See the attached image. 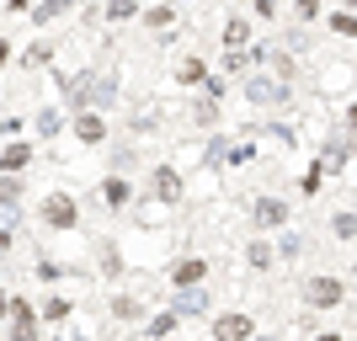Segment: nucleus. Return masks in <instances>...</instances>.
I'll return each instance as SVG.
<instances>
[{"instance_id":"nucleus-24","label":"nucleus","mask_w":357,"mask_h":341,"mask_svg":"<svg viewBox=\"0 0 357 341\" xmlns=\"http://www.w3.org/2000/svg\"><path fill=\"white\" fill-rule=\"evenodd\" d=\"M112 315H118V320H139V304L128 294H118V298H112Z\"/></svg>"},{"instance_id":"nucleus-6","label":"nucleus","mask_w":357,"mask_h":341,"mask_svg":"<svg viewBox=\"0 0 357 341\" xmlns=\"http://www.w3.org/2000/svg\"><path fill=\"white\" fill-rule=\"evenodd\" d=\"M203 278H208V262H203V256L171 262V282H176V288H203Z\"/></svg>"},{"instance_id":"nucleus-7","label":"nucleus","mask_w":357,"mask_h":341,"mask_svg":"<svg viewBox=\"0 0 357 341\" xmlns=\"http://www.w3.org/2000/svg\"><path fill=\"white\" fill-rule=\"evenodd\" d=\"M27 165H32V144L27 139H11V144L0 149V171H6V176H27Z\"/></svg>"},{"instance_id":"nucleus-21","label":"nucleus","mask_w":357,"mask_h":341,"mask_svg":"<svg viewBox=\"0 0 357 341\" xmlns=\"http://www.w3.org/2000/svg\"><path fill=\"white\" fill-rule=\"evenodd\" d=\"M331 235H336V240H352L357 235V213H336V219H331Z\"/></svg>"},{"instance_id":"nucleus-29","label":"nucleus","mask_w":357,"mask_h":341,"mask_svg":"<svg viewBox=\"0 0 357 341\" xmlns=\"http://www.w3.org/2000/svg\"><path fill=\"white\" fill-rule=\"evenodd\" d=\"M11 64V38H0V70Z\"/></svg>"},{"instance_id":"nucleus-18","label":"nucleus","mask_w":357,"mask_h":341,"mask_svg":"<svg viewBox=\"0 0 357 341\" xmlns=\"http://www.w3.org/2000/svg\"><path fill=\"white\" fill-rule=\"evenodd\" d=\"M192 123H203V128L219 123V102H213V96H197V102H192Z\"/></svg>"},{"instance_id":"nucleus-3","label":"nucleus","mask_w":357,"mask_h":341,"mask_svg":"<svg viewBox=\"0 0 357 341\" xmlns=\"http://www.w3.org/2000/svg\"><path fill=\"white\" fill-rule=\"evenodd\" d=\"M251 224L261 229V235H267V229H283L288 224V203L283 197H256L251 203Z\"/></svg>"},{"instance_id":"nucleus-22","label":"nucleus","mask_w":357,"mask_h":341,"mask_svg":"<svg viewBox=\"0 0 357 341\" xmlns=\"http://www.w3.org/2000/svg\"><path fill=\"white\" fill-rule=\"evenodd\" d=\"M331 32H336V38H357V16L352 11H336V16H331Z\"/></svg>"},{"instance_id":"nucleus-19","label":"nucleus","mask_w":357,"mask_h":341,"mask_svg":"<svg viewBox=\"0 0 357 341\" xmlns=\"http://www.w3.org/2000/svg\"><path fill=\"white\" fill-rule=\"evenodd\" d=\"M139 16V0H107V22H128Z\"/></svg>"},{"instance_id":"nucleus-10","label":"nucleus","mask_w":357,"mask_h":341,"mask_svg":"<svg viewBox=\"0 0 357 341\" xmlns=\"http://www.w3.org/2000/svg\"><path fill=\"white\" fill-rule=\"evenodd\" d=\"M240 48H251V22H245V16H229V22H224V54H240Z\"/></svg>"},{"instance_id":"nucleus-31","label":"nucleus","mask_w":357,"mask_h":341,"mask_svg":"<svg viewBox=\"0 0 357 341\" xmlns=\"http://www.w3.org/2000/svg\"><path fill=\"white\" fill-rule=\"evenodd\" d=\"M6 245H11V229H6V224H0V251H6Z\"/></svg>"},{"instance_id":"nucleus-34","label":"nucleus","mask_w":357,"mask_h":341,"mask_svg":"<svg viewBox=\"0 0 357 341\" xmlns=\"http://www.w3.org/2000/svg\"><path fill=\"white\" fill-rule=\"evenodd\" d=\"M347 6H357V0H347Z\"/></svg>"},{"instance_id":"nucleus-9","label":"nucleus","mask_w":357,"mask_h":341,"mask_svg":"<svg viewBox=\"0 0 357 341\" xmlns=\"http://www.w3.org/2000/svg\"><path fill=\"white\" fill-rule=\"evenodd\" d=\"M75 139L80 144H107V118L102 112H75Z\"/></svg>"},{"instance_id":"nucleus-23","label":"nucleus","mask_w":357,"mask_h":341,"mask_svg":"<svg viewBox=\"0 0 357 341\" xmlns=\"http://www.w3.org/2000/svg\"><path fill=\"white\" fill-rule=\"evenodd\" d=\"M171 22H176L171 6H149V11H144V27H171Z\"/></svg>"},{"instance_id":"nucleus-17","label":"nucleus","mask_w":357,"mask_h":341,"mask_svg":"<svg viewBox=\"0 0 357 341\" xmlns=\"http://www.w3.org/2000/svg\"><path fill=\"white\" fill-rule=\"evenodd\" d=\"M70 310H75V304L64 294H48L43 298V320H70Z\"/></svg>"},{"instance_id":"nucleus-8","label":"nucleus","mask_w":357,"mask_h":341,"mask_svg":"<svg viewBox=\"0 0 357 341\" xmlns=\"http://www.w3.org/2000/svg\"><path fill=\"white\" fill-rule=\"evenodd\" d=\"M149 192L160 197V203H181V176L171 165H155V171H149Z\"/></svg>"},{"instance_id":"nucleus-11","label":"nucleus","mask_w":357,"mask_h":341,"mask_svg":"<svg viewBox=\"0 0 357 341\" xmlns=\"http://www.w3.org/2000/svg\"><path fill=\"white\" fill-rule=\"evenodd\" d=\"M171 310H176L181 320H187V315H208V294H203V288H176V304H171Z\"/></svg>"},{"instance_id":"nucleus-1","label":"nucleus","mask_w":357,"mask_h":341,"mask_svg":"<svg viewBox=\"0 0 357 341\" xmlns=\"http://www.w3.org/2000/svg\"><path fill=\"white\" fill-rule=\"evenodd\" d=\"M43 224H48V229H75V224H80L75 197H70V192H48V197H43Z\"/></svg>"},{"instance_id":"nucleus-4","label":"nucleus","mask_w":357,"mask_h":341,"mask_svg":"<svg viewBox=\"0 0 357 341\" xmlns=\"http://www.w3.org/2000/svg\"><path fill=\"white\" fill-rule=\"evenodd\" d=\"M213 341H256V320L251 315H219L213 320Z\"/></svg>"},{"instance_id":"nucleus-28","label":"nucleus","mask_w":357,"mask_h":341,"mask_svg":"<svg viewBox=\"0 0 357 341\" xmlns=\"http://www.w3.org/2000/svg\"><path fill=\"white\" fill-rule=\"evenodd\" d=\"M0 11H32V0H0Z\"/></svg>"},{"instance_id":"nucleus-33","label":"nucleus","mask_w":357,"mask_h":341,"mask_svg":"<svg viewBox=\"0 0 357 341\" xmlns=\"http://www.w3.org/2000/svg\"><path fill=\"white\" fill-rule=\"evenodd\" d=\"M64 6H80V0H64Z\"/></svg>"},{"instance_id":"nucleus-35","label":"nucleus","mask_w":357,"mask_h":341,"mask_svg":"<svg viewBox=\"0 0 357 341\" xmlns=\"http://www.w3.org/2000/svg\"><path fill=\"white\" fill-rule=\"evenodd\" d=\"M352 298H357V294H352Z\"/></svg>"},{"instance_id":"nucleus-26","label":"nucleus","mask_w":357,"mask_h":341,"mask_svg":"<svg viewBox=\"0 0 357 341\" xmlns=\"http://www.w3.org/2000/svg\"><path fill=\"white\" fill-rule=\"evenodd\" d=\"M294 16H298V22H314V16H320V0H298Z\"/></svg>"},{"instance_id":"nucleus-20","label":"nucleus","mask_w":357,"mask_h":341,"mask_svg":"<svg viewBox=\"0 0 357 341\" xmlns=\"http://www.w3.org/2000/svg\"><path fill=\"white\" fill-rule=\"evenodd\" d=\"M176 326H181V315H176V310H171V315H155V326H149V336H155V341H165V336H171Z\"/></svg>"},{"instance_id":"nucleus-32","label":"nucleus","mask_w":357,"mask_h":341,"mask_svg":"<svg viewBox=\"0 0 357 341\" xmlns=\"http://www.w3.org/2000/svg\"><path fill=\"white\" fill-rule=\"evenodd\" d=\"M314 341H342V336H336V331H326V336H314Z\"/></svg>"},{"instance_id":"nucleus-13","label":"nucleus","mask_w":357,"mask_h":341,"mask_svg":"<svg viewBox=\"0 0 357 341\" xmlns=\"http://www.w3.org/2000/svg\"><path fill=\"white\" fill-rule=\"evenodd\" d=\"M128 197H134L128 176H107V181H102V203H107V208H128Z\"/></svg>"},{"instance_id":"nucleus-25","label":"nucleus","mask_w":357,"mask_h":341,"mask_svg":"<svg viewBox=\"0 0 357 341\" xmlns=\"http://www.w3.org/2000/svg\"><path fill=\"white\" fill-rule=\"evenodd\" d=\"M38 134H43V139H54V134H59V112H54V107H48L43 118H38Z\"/></svg>"},{"instance_id":"nucleus-27","label":"nucleus","mask_w":357,"mask_h":341,"mask_svg":"<svg viewBox=\"0 0 357 341\" xmlns=\"http://www.w3.org/2000/svg\"><path fill=\"white\" fill-rule=\"evenodd\" d=\"M251 11H256V16H261V22H272V16H278V0H256Z\"/></svg>"},{"instance_id":"nucleus-15","label":"nucleus","mask_w":357,"mask_h":341,"mask_svg":"<svg viewBox=\"0 0 357 341\" xmlns=\"http://www.w3.org/2000/svg\"><path fill=\"white\" fill-rule=\"evenodd\" d=\"M176 80H181V86H203V80H208V64H203V59H181Z\"/></svg>"},{"instance_id":"nucleus-5","label":"nucleus","mask_w":357,"mask_h":341,"mask_svg":"<svg viewBox=\"0 0 357 341\" xmlns=\"http://www.w3.org/2000/svg\"><path fill=\"white\" fill-rule=\"evenodd\" d=\"M11 341H38V310L27 298H11Z\"/></svg>"},{"instance_id":"nucleus-2","label":"nucleus","mask_w":357,"mask_h":341,"mask_svg":"<svg viewBox=\"0 0 357 341\" xmlns=\"http://www.w3.org/2000/svg\"><path fill=\"white\" fill-rule=\"evenodd\" d=\"M342 294H347L342 278H331V272H326V278H310V282H304V298H310V310H336V304H342Z\"/></svg>"},{"instance_id":"nucleus-12","label":"nucleus","mask_w":357,"mask_h":341,"mask_svg":"<svg viewBox=\"0 0 357 341\" xmlns=\"http://www.w3.org/2000/svg\"><path fill=\"white\" fill-rule=\"evenodd\" d=\"M245 96H251V102H283L288 86H278V80H267V75H256V80H245Z\"/></svg>"},{"instance_id":"nucleus-14","label":"nucleus","mask_w":357,"mask_h":341,"mask_svg":"<svg viewBox=\"0 0 357 341\" xmlns=\"http://www.w3.org/2000/svg\"><path fill=\"white\" fill-rule=\"evenodd\" d=\"M245 262H251L256 272H267L272 262H278V245H272V240H251V251H245Z\"/></svg>"},{"instance_id":"nucleus-16","label":"nucleus","mask_w":357,"mask_h":341,"mask_svg":"<svg viewBox=\"0 0 357 341\" xmlns=\"http://www.w3.org/2000/svg\"><path fill=\"white\" fill-rule=\"evenodd\" d=\"M22 187H27V176H6V171H0V208L22 203Z\"/></svg>"},{"instance_id":"nucleus-30","label":"nucleus","mask_w":357,"mask_h":341,"mask_svg":"<svg viewBox=\"0 0 357 341\" xmlns=\"http://www.w3.org/2000/svg\"><path fill=\"white\" fill-rule=\"evenodd\" d=\"M347 128H357V102H352V107H347Z\"/></svg>"}]
</instances>
